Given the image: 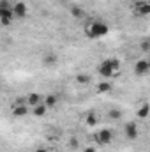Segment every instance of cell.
Here are the masks:
<instances>
[{"instance_id":"6da1fadb","label":"cell","mask_w":150,"mask_h":152,"mask_svg":"<svg viewBox=\"0 0 150 152\" xmlns=\"http://www.w3.org/2000/svg\"><path fill=\"white\" fill-rule=\"evenodd\" d=\"M110 32V27L101 20H90L85 25V34L88 39H101Z\"/></svg>"},{"instance_id":"7a4b0ae2","label":"cell","mask_w":150,"mask_h":152,"mask_svg":"<svg viewBox=\"0 0 150 152\" xmlns=\"http://www.w3.org/2000/svg\"><path fill=\"white\" fill-rule=\"evenodd\" d=\"M113 138H115V133H113V129H108V127L99 129L95 133V143L97 145H111Z\"/></svg>"},{"instance_id":"3957f363","label":"cell","mask_w":150,"mask_h":152,"mask_svg":"<svg viewBox=\"0 0 150 152\" xmlns=\"http://www.w3.org/2000/svg\"><path fill=\"white\" fill-rule=\"evenodd\" d=\"M11 11H12L14 20H25L27 14H28V5H27L25 2H21V0H20V2H12Z\"/></svg>"},{"instance_id":"277c9868","label":"cell","mask_w":150,"mask_h":152,"mask_svg":"<svg viewBox=\"0 0 150 152\" xmlns=\"http://www.w3.org/2000/svg\"><path fill=\"white\" fill-rule=\"evenodd\" d=\"M124 136L127 140H138L140 136V127L136 124V120H129L124 124Z\"/></svg>"},{"instance_id":"5b68a950","label":"cell","mask_w":150,"mask_h":152,"mask_svg":"<svg viewBox=\"0 0 150 152\" xmlns=\"http://www.w3.org/2000/svg\"><path fill=\"white\" fill-rule=\"evenodd\" d=\"M97 73H99V76H103L104 80H110V78H115V76L118 75V73H117V71L113 69L111 66H110V64L106 62V58H104V60H103V62H101V64L97 66Z\"/></svg>"},{"instance_id":"8992f818","label":"cell","mask_w":150,"mask_h":152,"mask_svg":"<svg viewBox=\"0 0 150 152\" xmlns=\"http://www.w3.org/2000/svg\"><path fill=\"white\" fill-rule=\"evenodd\" d=\"M134 14L136 16H149L150 14L149 0H134Z\"/></svg>"},{"instance_id":"52a82bcc","label":"cell","mask_w":150,"mask_h":152,"mask_svg":"<svg viewBox=\"0 0 150 152\" xmlns=\"http://www.w3.org/2000/svg\"><path fill=\"white\" fill-rule=\"evenodd\" d=\"M134 75L136 76H145L147 73L150 71V62L149 58H140V60H136V64H134Z\"/></svg>"},{"instance_id":"ba28073f","label":"cell","mask_w":150,"mask_h":152,"mask_svg":"<svg viewBox=\"0 0 150 152\" xmlns=\"http://www.w3.org/2000/svg\"><path fill=\"white\" fill-rule=\"evenodd\" d=\"M28 106L25 104V99L23 101H16L14 104H12V108H11V113L12 117H25V115H28Z\"/></svg>"},{"instance_id":"9c48e42d","label":"cell","mask_w":150,"mask_h":152,"mask_svg":"<svg viewBox=\"0 0 150 152\" xmlns=\"http://www.w3.org/2000/svg\"><path fill=\"white\" fill-rule=\"evenodd\" d=\"M42 94H39V92H30L27 97H25V104L28 106V108H34V106H37L42 103Z\"/></svg>"},{"instance_id":"30bf717a","label":"cell","mask_w":150,"mask_h":152,"mask_svg":"<svg viewBox=\"0 0 150 152\" xmlns=\"http://www.w3.org/2000/svg\"><path fill=\"white\" fill-rule=\"evenodd\" d=\"M58 64V55L53 53V51H48L44 57H42V66L44 67H55Z\"/></svg>"},{"instance_id":"8fae6325","label":"cell","mask_w":150,"mask_h":152,"mask_svg":"<svg viewBox=\"0 0 150 152\" xmlns=\"http://www.w3.org/2000/svg\"><path fill=\"white\" fill-rule=\"evenodd\" d=\"M42 104L50 110V108H55L57 104H58V96L57 94H46L44 97H42Z\"/></svg>"},{"instance_id":"7c38bea8","label":"cell","mask_w":150,"mask_h":152,"mask_svg":"<svg viewBox=\"0 0 150 152\" xmlns=\"http://www.w3.org/2000/svg\"><path fill=\"white\" fill-rule=\"evenodd\" d=\"M69 12H71V16H73L74 20H87V12H85V9L79 7V5H71Z\"/></svg>"},{"instance_id":"4fadbf2b","label":"cell","mask_w":150,"mask_h":152,"mask_svg":"<svg viewBox=\"0 0 150 152\" xmlns=\"http://www.w3.org/2000/svg\"><path fill=\"white\" fill-rule=\"evenodd\" d=\"M106 117H108L110 120H113V122H117V120H122L124 112H122V110H118V108H111V110H108Z\"/></svg>"},{"instance_id":"5bb4252c","label":"cell","mask_w":150,"mask_h":152,"mask_svg":"<svg viewBox=\"0 0 150 152\" xmlns=\"http://www.w3.org/2000/svg\"><path fill=\"white\" fill-rule=\"evenodd\" d=\"M149 112H150V106L147 103H143L140 108H138V112H136V117L140 118V120H147V117H149Z\"/></svg>"},{"instance_id":"9a60e30c","label":"cell","mask_w":150,"mask_h":152,"mask_svg":"<svg viewBox=\"0 0 150 152\" xmlns=\"http://www.w3.org/2000/svg\"><path fill=\"white\" fill-rule=\"evenodd\" d=\"M111 83L108 81V80H104V81H101V83H97V92L99 94H108V92H111Z\"/></svg>"},{"instance_id":"2e32d148","label":"cell","mask_w":150,"mask_h":152,"mask_svg":"<svg viewBox=\"0 0 150 152\" xmlns=\"http://www.w3.org/2000/svg\"><path fill=\"white\" fill-rule=\"evenodd\" d=\"M46 112H48V108H46V106H44L42 103L32 108V113L36 115V117H44V115H46Z\"/></svg>"},{"instance_id":"e0dca14e","label":"cell","mask_w":150,"mask_h":152,"mask_svg":"<svg viewBox=\"0 0 150 152\" xmlns=\"http://www.w3.org/2000/svg\"><path fill=\"white\" fill-rule=\"evenodd\" d=\"M76 83H79V85L90 83V75H87V73H78V75H76Z\"/></svg>"},{"instance_id":"ac0fdd59","label":"cell","mask_w":150,"mask_h":152,"mask_svg":"<svg viewBox=\"0 0 150 152\" xmlns=\"http://www.w3.org/2000/svg\"><path fill=\"white\" fill-rule=\"evenodd\" d=\"M85 122H87V126H88V127L97 126V115L94 113V112H90V113L87 115V120H85Z\"/></svg>"},{"instance_id":"d6986e66","label":"cell","mask_w":150,"mask_h":152,"mask_svg":"<svg viewBox=\"0 0 150 152\" xmlns=\"http://www.w3.org/2000/svg\"><path fill=\"white\" fill-rule=\"evenodd\" d=\"M106 62L111 66L117 73H120V67H122V64H120V60H118V58H106Z\"/></svg>"},{"instance_id":"ffe728a7","label":"cell","mask_w":150,"mask_h":152,"mask_svg":"<svg viewBox=\"0 0 150 152\" xmlns=\"http://www.w3.org/2000/svg\"><path fill=\"white\" fill-rule=\"evenodd\" d=\"M140 48H141V51H143V53H149V51H150V41H149V39H143V41H141V44H140Z\"/></svg>"},{"instance_id":"44dd1931","label":"cell","mask_w":150,"mask_h":152,"mask_svg":"<svg viewBox=\"0 0 150 152\" xmlns=\"http://www.w3.org/2000/svg\"><path fill=\"white\" fill-rule=\"evenodd\" d=\"M11 7H12V2H11V0H0V11L11 9Z\"/></svg>"},{"instance_id":"7402d4cb","label":"cell","mask_w":150,"mask_h":152,"mask_svg":"<svg viewBox=\"0 0 150 152\" xmlns=\"http://www.w3.org/2000/svg\"><path fill=\"white\" fill-rule=\"evenodd\" d=\"M69 147H71L73 151H78V149H79V140H78V138H74V136H73V138L69 140Z\"/></svg>"},{"instance_id":"603a6c76","label":"cell","mask_w":150,"mask_h":152,"mask_svg":"<svg viewBox=\"0 0 150 152\" xmlns=\"http://www.w3.org/2000/svg\"><path fill=\"white\" fill-rule=\"evenodd\" d=\"M83 152H97V149H95V147H92V145H88V147H85V149H83Z\"/></svg>"},{"instance_id":"cb8c5ba5","label":"cell","mask_w":150,"mask_h":152,"mask_svg":"<svg viewBox=\"0 0 150 152\" xmlns=\"http://www.w3.org/2000/svg\"><path fill=\"white\" fill-rule=\"evenodd\" d=\"M34 152H50L48 149H44V147H39L37 151H34Z\"/></svg>"},{"instance_id":"d4e9b609","label":"cell","mask_w":150,"mask_h":152,"mask_svg":"<svg viewBox=\"0 0 150 152\" xmlns=\"http://www.w3.org/2000/svg\"><path fill=\"white\" fill-rule=\"evenodd\" d=\"M0 90H2V85H0Z\"/></svg>"}]
</instances>
